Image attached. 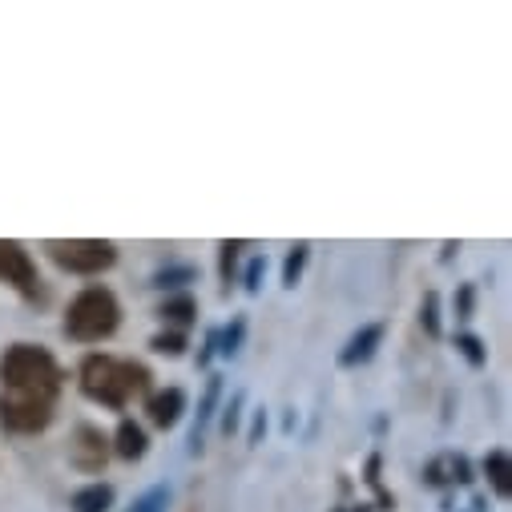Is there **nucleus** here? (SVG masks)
<instances>
[{"label":"nucleus","mask_w":512,"mask_h":512,"mask_svg":"<svg viewBox=\"0 0 512 512\" xmlns=\"http://www.w3.org/2000/svg\"><path fill=\"white\" fill-rule=\"evenodd\" d=\"M77 392L97 408L125 412L134 400H146L154 392V371L130 355L85 351L77 363Z\"/></svg>","instance_id":"obj_1"},{"label":"nucleus","mask_w":512,"mask_h":512,"mask_svg":"<svg viewBox=\"0 0 512 512\" xmlns=\"http://www.w3.org/2000/svg\"><path fill=\"white\" fill-rule=\"evenodd\" d=\"M444 468H448V488H472L476 468L464 452H444Z\"/></svg>","instance_id":"obj_24"},{"label":"nucleus","mask_w":512,"mask_h":512,"mask_svg":"<svg viewBox=\"0 0 512 512\" xmlns=\"http://www.w3.org/2000/svg\"><path fill=\"white\" fill-rule=\"evenodd\" d=\"M267 428H271L267 408H254V412H250V428H246V448H259L263 436H267Z\"/></svg>","instance_id":"obj_29"},{"label":"nucleus","mask_w":512,"mask_h":512,"mask_svg":"<svg viewBox=\"0 0 512 512\" xmlns=\"http://www.w3.org/2000/svg\"><path fill=\"white\" fill-rule=\"evenodd\" d=\"M363 484H367L371 496H375V500H371L375 512H396L400 500H396L388 488H383V452H371V456L363 460Z\"/></svg>","instance_id":"obj_16"},{"label":"nucleus","mask_w":512,"mask_h":512,"mask_svg":"<svg viewBox=\"0 0 512 512\" xmlns=\"http://www.w3.org/2000/svg\"><path fill=\"white\" fill-rule=\"evenodd\" d=\"M65 460H69V468H73V472H81V476H101V472H105V464L113 460L109 432H105L101 424H89V420L73 424V432H69V448H65Z\"/></svg>","instance_id":"obj_6"},{"label":"nucleus","mask_w":512,"mask_h":512,"mask_svg":"<svg viewBox=\"0 0 512 512\" xmlns=\"http://www.w3.org/2000/svg\"><path fill=\"white\" fill-rule=\"evenodd\" d=\"M250 250L246 238H222L218 242V283H222V295L234 291L238 283V271H242V254Z\"/></svg>","instance_id":"obj_15"},{"label":"nucleus","mask_w":512,"mask_h":512,"mask_svg":"<svg viewBox=\"0 0 512 512\" xmlns=\"http://www.w3.org/2000/svg\"><path fill=\"white\" fill-rule=\"evenodd\" d=\"M65 383H69V371L41 343L17 339V343H9L5 351H0V396L57 408Z\"/></svg>","instance_id":"obj_2"},{"label":"nucleus","mask_w":512,"mask_h":512,"mask_svg":"<svg viewBox=\"0 0 512 512\" xmlns=\"http://www.w3.org/2000/svg\"><path fill=\"white\" fill-rule=\"evenodd\" d=\"M166 508H170V484H154V488H146L125 512H166Z\"/></svg>","instance_id":"obj_26"},{"label":"nucleus","mask_w":512,"mask_h":512,"mask_svg":"<svg viewBox=\"0 0 512 512\" xmlns=\"http://www.w3.org/2000/svg\"><path fill=\"white\" fill-rule=\"evenodd\" d=\"M295 428H299V412L287 408V416H283V432H295Z\"/></svg>","instance_id":"obj_31"},{"label":"nucleus","mask_w":512,"mask_h":512,"mask_svg":"<svg viewBox=\"0 0 512 512\" xmlns=\"http://www.w3.org/2000/svg\"><path fill=\"white\" fill-rule=\"evenodd\" d=\"M117 500V488L109 480H89L69 496V512H109Z\"/></svg>","instance_id":"obj_14"},{"label":"nucleus","mask_w":512,"mask_h":512,"mask_svg":"<svg viewBox=\"0 0 512 512\" xmlns=\"http://www.w3.org/2000/svg\"><path fill=\"white\" fill-rule=\"evenodd\" d=\"M222 396H226V379L218 371L206 375V388L198 396V412H194V428H190V452L198 456L206 448V428L218 420V408H222Z\"/></svg>","instance_id":"obj_10"},{"label":"nucleus","mask_w":512,"mask_h":512,"mask_svg":"<svg viewBox=\"0 0 512 512\" xmlns=\"http://www.w3.org/2000/svg\"><path fill=\"white\" fill-rule=\"evenodd\" d=\"M61 331L65 339L81 343V347H93V343H105L121 331V299L105 287V283H89L81 287L69 307H65V319H61Z\"/></svg>","instance_id":"obj_3"},{"label":"nucleus","mask_w":512,"mask_h":512,"mask_svg":"<svg viewBox=\"0 0 512 512\" xmlns=\"http://www.w3.org/2000/svg\"><path fill=\"white\" fill-rule=\"evenodd\" d=\"M456 250H460V242H444V250H440V263H448Z\"/></svg>","instance_id":"obj_32"},{"label":"nucleus","mask_w":512,"mask_h":512,"mask_svg":"<svg viewBox=\"0 0 512 512\" xmlns=\"http://www.w3.org/2000/svg\"><path fill=\"white\" fill-rule=\"evenodd\" d=\"M452 347H456V355L472 367V371H480V367H488V343L476 335V331H468V327H460L456 335H452Z\"/></svg>","instance_id":"obj_19"},{"label":"nucleus","mask_w":512,"mask_h":512,"mask_svg":"<svg viewBox=\"0 0 512 512\" xmlns=\"http://www.w3.org/2000/svg\"><path fill=\"white\" fill-rule=\"evenodd\" d=\"M0 283H9L25 303H45L49 291H45V279L37 271V259L29 254L25 242L17 238H0Z\"/></svg>","instance_id":"obj_5"},{"label":"nucleus","mask_w":512,"mask_h":512,"mask_svg":"<svg viewBox=\"0 0 512 512\" xmlns=\"http://www.w3.org/2000/svg\"><path fill=\"white\" fill-rule=\"evenodd\" d=\"M331 512H347V508H343V504H335V508H331Z\"/></svg>","instance_id":"obj_34"},{"label":"nucleus","mask_w":512,"mask_h":512,"mask_svg":"<svg viewBox=\"0 0 512 512\" xmlns=\"http://www.w3.org/2000/svg\"><path fill=\"white\" fill-rule=\"evenodd\" d=\"M142 408H146V420H150L158 432H170V428L182 424V416H186V408H190V396H186V388L170 383V388H154V392L142 400Z\"/></svg>","instance_id":"obj_9"},{"label":"nucleus","mask_w":512,"mask_h":512,"mask_svg":"<svg viewBox=\"0 0 512 512\" xmlns=\"http://www.w3.org/2000/svg\"><path fill=\"white\" fill-rule=\"evenodd\" d=\"M383 335H388V323H383V319L359 323V327L343 339V347L335 351V363H339L343 371H355V367L371 363V359H375V351L383 347Z\"/></svg>","instance_id":"obj_8"},{"label":"nucleus","mask_w":512,"mask_h":512,"mask_svg":"<svg viewBox=\"0 0 512 512\" xmlns=\"http://www.w3.org/2000/svg\"><path fill=\"white\" fill-rule=\"evenodd\" d=\"M214 359H218V327H210V331H206V339H202V347H198L194 363H198V371H206Z\"/></svg>","instance_id":"obj_30"},{"label":"nucleus","mask_w":512,"mask_h":512,"mask_svg":"<svg viewBox=\"0 0 512 512\" xmlns=\"http://www.w3.org/2000/svg\"><path fill=\"white\" fill-rule=\"evenodd\" d=\"M343 508H347V512H375L367 500H359V504H343Z\"/></svg>","instance_id":"obj_33"},{"label":"nucleus","mask_w":512,"mask_h":512,"mask_svg":"<svg viewBox=\"0 0 512 512\" xmlns=\"http://www.w3.org/2000/svg\"><path fill=\"white\" fill-rule=\"evenodd\" d=\"M480 476L488 480V488H492L496 500H508L512 496V460H508L504 448H488L480 456Z\"/></svg>","instance_id":"obj_12"},{"label":"nucleus","mask_w":512,"mask_h":512,"mask_svg":"<svg viewBox=\"0 0 512 512\" xmlns=\"http://www.w3.org/2000/svg\"><path fill=\"white\" fill-rule=\"evenodd\" d=\"M307 263H311V242H307V238L291 242L287 254H283V267H279V283H283L287 291H295V287L303 283V275H307Z\"/></svg>","instance_id":"obj_18"},{"label":"nucleus","mask_w":512,"mask_h":512,"mask_svg":"<svg viewBox=\"0 0 512 512\" xmlns=\"http://www.w3.org/2000/svg\"><path fill=\"white\" fill-rule=\"evenodd\" d=\"M166 327H174V331H190L194 323H198V299L190 295V291H182V295H166L162 303H158V311H154Z\"/></svg>","instance_id":"obj_13"},{"label":"nucleus","mask_w":512,"mask_h":512,"mask_svg":"<svg viewBox=\"0 0 512 512\" xmlns=\"http://www.w3.org/2000/svg\"><path fill=\"white\" fill-rule=\"evenodd\" d=\"M452 315H456V323H468V319L476 315V287H472V283H460V287H456V295H452Z\"/></svg>","instance_id":"obj_27"},{"label":"nucleus","mask_w":512,"mask_h":512,"mask_svg":"<svg viewBox=\"0 0 512 512\" xmlns=\"http://www.w3.org/2000/svg\"><path fill=\"white\" fill-rule=\"evenodd\" d=\"M190 283H198V267L194 263H166L162 271L150 275V287L166 291V295H182V291H190Z\"/></svg>","instance_id":"obj_17"},{"label":"nucleus","mask_w":512,"mask_h":512,"mask_svg":"<svg viewBox=\"0 0 512 512\" xmlns=\"http://www.w3.org/2000/svg\"><path fill=\"white\" fill-rule=\"evenodd\" d=\"M420 327H424L428 339L444 335V315H440V295L436 291H424V299H420Z\"/></svg>","instance_id":"obj_23"},{"label":"nucleus","mask_w":512,"mask_h":512,"mask_svg":"<svg viewBox=\"0 0 512 512\" xmlns=\"http://www.w3.org/2000/svg\"><path fill=\"white\" fill-rule=\"evenodd\" d=\"M109 448H113L117 460L138 464V460H146V452H150V436H146V428H142L134 416H121L117 428H113V436H109Z\"/></svg>","instance_id":"obj_11"},{"label":"nucleus","mask_w":512,"mask_h":512,"mask_svg":"<svg viewBox=\"0 0 512 512\" xmlns=\"http://www.w3.org/2000/svg\"><path fill=\"white\" fill-rule=\"evenodd\" d=\"M267 267H271V263H267V254H254V259L238 271V283H242V291H246V295H259V291H263Z\"/></svg>","instance_id":"obj_25"},{"label":"nucleus","mask_w":512,"mask_h":512,"mask_svg":"<svg viewBox=\"0 0 512 512\" xmlns=\"http://www.w3.org/2000/svg\"><path fill=\"white\" fill-rule=\"evenodd\" d=\"M190 347V331H174V327H162L158 335H150V351L154 355H166V359H182Z\"/></svg>","instance_id":"obj_21"},{"label":"nucleus","mask_w":512,"mask_h":512,"mask_svg":"<svg viewBox=\"0 0 512 512\" xmlns=\"http://www.w3.org/2000/svg\"><path fill=\"white\" fill-rule=\"evenodd\" d=\"M242 412H246V392H230V400L218 408V432L238 436L242 432Z\"/></svg>","instance_id":"obj_22"},{"label":"nucleus","mask_w":512,"mask_h":512,"mask_svg":"<svg viewBox=\"0 0 512 512\" xmlns=\"http://www.w3.org/2000/svg\"><path fill=\"white\" fill-rule=\"evenodd\" d=\"M53 420H57V408L0 396V428H5L9 436H41V432L53 428Z\"/></svg>","instance_id":"obj_7"},{"label":"nucleus","mask_w":512,"mask_h":512,"mask_svg":"<svg viewBox=\"0 0 512 512\" xmlns=\"http://www.w3.org/2000/svg\"><path fill=\"white\" fill-rule=\"evenodd\" d=\"M246 315H230V323L226 327H218V355L222 359H234L238 351H242V343H246Z\"/></svg>","instance_id":"obj_20"},{"label":"nucleus","mask_w":512,"mask_h":512,"mask_svg":"<svg viewBox=\"0 0 512 512\" xmlns=\"http://www.w3.org/2000/svg\"><path fill=\"white\" fill-rule=\"evenodd\" d=\"M420 480H424L428 488H436V492H448V468H444V456H432V460L424 464Z\"/></svg>","instance_id":"obj_28"},{"label":"nucleus","mask_w":512,"mask_h":512,"mask_svg":"<svg viewBox=\"0 0 512 512\" xmlns=\"http://www.w3.org/2000/svg\"><path fill=\"white\" fill-rule=\"evenodd\" d=\"M41 250L57 271L77 279H97L117 267V242L109 238H49Z\"/></svg>","instance_id":"obj_4"}]
</instances>
